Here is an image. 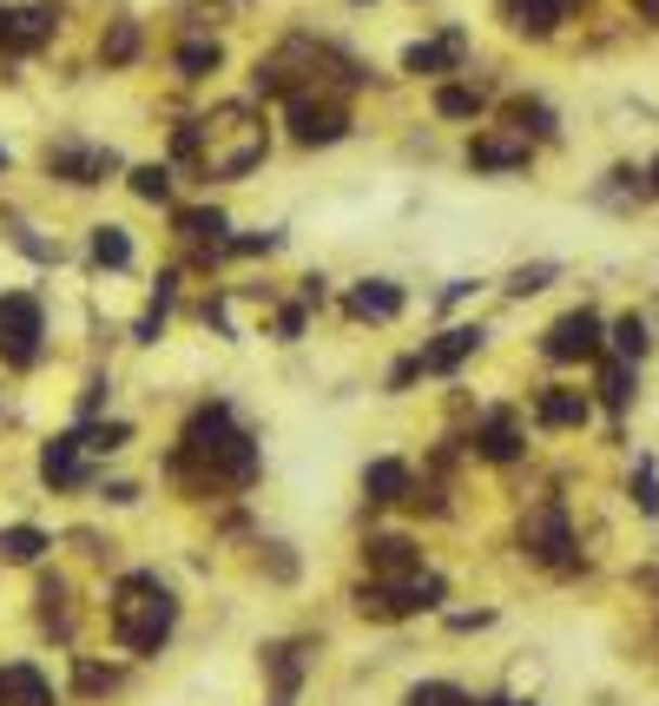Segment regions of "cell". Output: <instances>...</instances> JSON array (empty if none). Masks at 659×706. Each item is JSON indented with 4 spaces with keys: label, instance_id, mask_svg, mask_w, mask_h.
Masks as SVG:
<instances>
[{
    "label": "cell",
    "instance_id": "obj_29",
    "mask_svg": "<svg viewBox=\"0 0 659 706\" xmlns=\"http://www.w3.org/2000/svg\"><path fill=\"white\" fill-rule=\"evenodd\" d=\"M126 423H93V429H79V449H100V455H113V449H126Z\"/></svg>",
    "mask_w": 659,
    "mask_h": 706
},
{
    "label": "cell",
    "instance_id": "obj_26",
    "mask_svg": "<svg viewBox=\"0 0 659 706\" xmlns=\"http://www.w3.org/2000/svg\"><path fill=\"white\" fill-rule=\"evenodd\" d=\"M264 660H271V680H277V706H284V699L297 693V680H303V667H297V647H271Z\"/></svg>",
    "mask_w": 659,
    "mask_h": 706
},
{
    "label": "cell",
    "instance_id": "obj_32",
    "mask_svg": "<svg viewBox=\"0 0 659 706\" xmlns=\"http://www.w3.org/2000/svg\"><path fill=\"white\" fill-rule=\"evenodd\" d=\"M547 278H554V265H521V271L508 278V291H515V297H534V291H547Z\"/></svg>",
    "mask_w": 659,
    "mask_h": 706
},
{
    "label": "cell",
    "instance_id": "obj_15",
    "mask_svg": "<svg viewBox=\"0 0 659 706\" xmlns=\"http://www.w3.org/2000/svg\"><path fill=\"white\" fill-rule=\"evenodd\" d=\"M468 166L475 172H521L528 166V139H468Z\"/></svg>",
    "mask_w": 659,
    "mask_h": 706
},
{
    "label": "cell",
    "instance_id": "obj_5",
    "mask_svg": "<svg viewBox=\"0 0 659 706\" xmlns=\"http://www.w3.org/2000/svg\"><path fill=\"white\" fill-rule=\"evenodd\" d=\"M600 318L594 310H567L560 324H547V337H541V350L554 357V363H581V357H600Z\"/></svg>",
    "mask_w": 659,
    "mask_h": 706
},
{
    "label": "cell",
    "instance_id": "obj_11",
    "mask_svg": "<svg viewBox=\"0 0 659 706\" xmlns=\"http://www.w3.org/2000/svg\"><path fill=\"white\" fill-rule=\"evenodd\" d=\"M502 21L528 40H547L560 21H567V0H502Z\"/></svg>",
    "mask_w": 659,
    "mask_h": 706
},
{
    "label": "cell",
    "instance_id": "obj_20",
    "mask_svg": "<svg viewBox=\"0 0 659 706\" xmlns=\"http://www.w3.org/2000/svg\"><path fill=\"white\" fill-rule=\"evenodd\" d=\"M633 389H639V383H633V363H626V357H613V363L600 370V403L620 416V410L633 403Z\"/></svg>",
    "mask_w": 659,
    "mask_h": 706
},
{
    "label": "cell",
    "instance_id": "obj_12",
    "mask_svg": "<svg viewBox=\"0 0 659 706\" xmlns=\"http://www.w3.org/2000/svg\"><path fill=\"white\" fill-rule=\"evenodd\" d=\"M0 706H53V686L40 667L14 660V667H0Z\"/></svg>",
    "mask_w": 659,
    "mask_h": 706
},
{
    "label": "cell",
    "instance_id": "obj_30",
    "mask_svg": "<svg viewBox=\"0 0 659 706\" xmlns=\"http://www.w3.org/2000/svg\"><path fill=\"white\" fill-rule=\"evenodd\" d=\"M402 706H468V699H462L449 680H423V686H409V699H402Z\"/></svg>",
    "mask_w": 659,
    "mask_h": 706
},
{
    "label": "cell",
    "instance_id": "obj_23",
    "mask_svg": "<svg viewBox=\"0 0 659 706\" xmlns=\"http://www.w3.org/2000/svg\"><path fill=\"white\" fill-rule=\"evenodd\" d=\"M508 119L521 126V139H528V132H534V139H554V132H560V126H554V113H547L541 100H515V106H508Z\"/></svg>",
    "mask_w": 659,
    "mask_h": 706
},
{
    "label": "cell",
    "instance_id": "obj_36",
    "mask_svg": "<svg viewBox=\"0 0 659 706\" xmlns=\"http://www.w3.org/2000/svg\"><path fill=\"white\" fill-rule=\"evenodd\" d=\"M639 14H646V21H659V0H639Z\"/></svg>",
    "mask_w": 659,
    "mask_h": 706
},
{
    "label": "cell",
    "instance_id": "obj_34",
    "mask_svg": "<svg viewBox=\"0 0 659 706\" xmlns=\"http://www.w3.org/2000/svg\"><path fill=\"white\" fill-rule=\"evenodd\" d=\"M633 502H639V515H659V483H652V462H639V483H633Z\"/></svg>",
    "mask_w": 659,
    "mask_h": 706
},
{
    "label": "cell",
    "instance_id": "obj_25",
    "mask_svg": "<svg viewBox=\"0 0 659 706\" xmlns=\"http://www.w3.org/2000/svg\"><path fill=\"white\" fill-rule=\"evenodd\" d=\"M179 73H185V80L218 73V40H185V47H179Z\"/></svg>",
    "mask_w": 659,
    "mask_h": 706
},
{
    "label": "cell",
    "instance_id": "obj_27",
    "mask_svg": "<svg viewBox=\"0 0 659 706\" xmlns=\"http://www.w3.org/2000/svg\"><path fill=\"white\" fill-rule=\"evenodd\" d=\"M132 192L145 205H165V198H172V172H165V166H132Z\"/></svg>",
    "mask_w": 659,
    "mask_h": 706
},
{
    "label": "cell",
    "instance_id": "obj_40",
    "mask_svg": "<svg viewBox=\"0 0 659 706\" xmlns=\"http://www.w3.org/2000/svg\"><path fill=\"white\" fill-rule=\"evenodd\" d=\"M481 706H494V699H481Z\"/></svg>",
    "mask_w": 659,
    "mask_h": 706
},
{
    "label": "cell",
    "instance_id": "obj_18",
    "mask_svg": "<svg viewBox=\"0 0 659 706\" xmlns=\"http://www.w3.org/2000/svg\"><path fill=\"white\" fill-rule=\"evenodd\" d=\"M475 449H481L488 462H515V455H521V429H515V416H488V423L475 429Z\"/></svg>",
    "mask_w": 659,
    "mask_h": 706
},
{
    "label": "cell",
    "instance_id": "obj_8",
    "mask_svg": "<svg viewBox=\"0 0 659 706\" xmlns=\"http://www.w3.org/2000/svg\"><path fill=\"white\" fill-rule=\"evenodd\" d=\"M363 562H370V575H383V581L396 588V581H409V575H423V548L409 541V535H370V541H363Z\"/></svg>",
    "mask_w": 659,
    "mask_h": 706
},
{
    "label": "cell",
    "instance_id": "obj_24",
    "mask_svg": "<svg viewBox=\"0 0 659 706\" xmlns=\"http://www.w3.org/2000/svg\"><path fill=\"white\" fill-rule=\"evenodd\" d=\"M93 258L119 271V265H132V239H126L119 224H100V231H93Z\"/></svg>",
    "mask_w": 659,
    "mask_h": 706
},
{
    "label": "cell",
    "instance_id": "obj_21",
    "mask_svg": "<svg viewBox=\"0 0 659 706\" xmlns=\"http://www.w3.org/2000/svg\"><path fill=\"white\" fill-rule=\"evenodd\" d=\"M179 231L185 239H205L211 252H224V211H179Z\"/></svg>",
    "mask_w": 659,
    "mask_h": 706
},
{
    "label": "cell",
    "instance_id": "obj_37",
    "mask_svg": "<svg viewBox=\"0 0 659 706\" xmlns=\"http://www.w3.org/2000/svg\"><path fill=\"white\" fill-rule=\"evenodd\" d=\"M646 192H659V159H652V172H646Z\"/></svg>",
    "mask_w": 659,
    "mask_h": 706
},
{
    "label": "cell",
    "instance_id": "obj_9",
    "mask_svg": "<svg viewBox=\"0 0 659 706\" xmlns=\"http://www.w3.org/2000/svg\"><path fill=\"white\" fill-rule=\"evenodd\" d=\"M481 337H488L481 324H449V331H442V337L416 357V370H423V376H449V370H462V363L481 350Z\"/></svg>",
    "mask_w": 659,
    "mask_h": 706
},
{
    "label": "cell",
    "instance_id": "obj_7",
    "mask_svg": "<svg viewBox=\"0 0 659 706\" xmlns=\"http://www.w3.org/2000/svg\"><path fill=\"white\" fill-rule=\"evenodd\" d=\"M53 27H60V8H47V0H34V8H0V47H8V53L47 47Z\"/></svg>",
    "mask_w": 659,
    "mask_h": 706
},
{
    "label": "cell",
    "instance_id": "obj_35",
    "mask_svg": "<svg viewBox=\"0 0 659 706\" xmlns=\"http://www.w3.org/2000/svg\"><path fill=\"white\" fill-rule=\"evenodd\" d=\"M297 331H303V310H297V304L277 310V337H297Z\"/></svg>",
    "mask_w": 659,
    "mask_h": 706
},
{
    "label": "cell",
    "instance_id": "obj_31",
    "mask_svg": "<svg viewBox=\"0 0 659 706\" xmlns=\"http://www.w3.org/2000/svg\"><path fill=\"white\" fill-rule=\"evenodd\" d=\"M100 53H106V66H126V60L139 53V27H132V21H119V27L106 34V47H100Z\"/></svg>",
    "mask_w": 659,
    "mask_h": 706
},
{
    "label": "cell",
    "instance_id": "obj_17",
    "mask_svg": "<svg viewBox=\"0 0 659 706\" xmlns=\"http://www.w3.org/2000/svg\"><path fill=\"white\" fill-rule=\"evenodd\" d=\"M534 416H541L547 429H581V423H587V397H581V389H541Z\"/></svg>",
    "mask_w": 659,
    "mask_h": 706
},
{
    "label": "cell",
    "instance_id": "obj_33",
    "mask_svg": "<svg viewBox=\"0 0 659 706\" xmlns=\"http://www.w3.org/2000/svg\"><path fill=\"white\" fill-rule=\"evenodd\" d=\"M113 686H119V673H113V667L79 660V693H113Z\"/></svg>",
    "mask_w": 659,
    "mask_h": 706
},
{
    "label": "cell",
    "instance_id": "obj_4",
    "mask_svg": "<svg viewBox=\"0 0 659 706\" xmlns=\"http://www.w3.org/2000/svg\"><path fill=\"white\" fill-rule=\"evenodd\" d=\"M350 132V113L337 100H310V93H290V139L297 145H337Z\"/></svg>",
    "mask_w": 659,
    "mask_h": 706
},
{
    "label": "cell",
    "instance_id": "obj_14",
    "mask_svg": "<svg viewBox=\"0 0 659 706\" xmlns=\"http://www.w3.org/2000/svg\"><path fill=\"white\" fill-rule=\"evenodd\" d=\"M350 318H370V324L402 318V291H396L389 278H363V284L350 291Z\"/></svg>",
    "mask_w": 659,
    "mask_h": 706
},
{
    "label": "cell",
    "instance_id": "obj_28",
    "mask_svg": "<svg viewBox=\"0 0 659 706\" xmlns=\"http://www.w3.org/2000/svg\"><path fill=\"white\" fill-rule=\"evenodd\" d=\"M607 337H613V350H620L626 363H639V357H646V324H639V318H620Z\"/></svg>",
    "mask_w": 659,
    "mask_h": 706
},
{
    "label": "cell",
    "instance_id": "obj_13",
    "mask_svg": "<svg viewBox=\"0 0 659 706\" xmlns=\"http://www.w3.org/2000/svg\"><path fill=\"white\" fill-rule=\"evenodd\" d=\"M40 476H47L53 489H79V483H87V462H79V436H53V442L40 449Z\"/></svg>",
    "mask_w": 659,
    "mask_h": 706
},
{
    "label": "cell",
    "instance_id": "obj_39",
    "mask_svg": "<svg viewBox=\"0 0 659 706\" xmlns=\"http://www.w3.org/2000/svg\"><path fill=\"white\" fill-rule=\"evenodd\" d=\"M0 172H8V152H0Z\"/></svg>",
    "mask_w": 659,
    "mask_h": 706
},
{
    "label": "cell",
    "instance_id": "obj_19",
    "mask_svg": "<svg viewBox=\"0 0 659 706\" xmlns=\"http://www.w3.org/2000/svg\"><path fill=\"white\" fill-rule=\"evenodd\" d=\"M47 548H53V541H47L40 528H27V522H21V528H0V562H40Z\"/></svg>",
    "mask_w": 659,
    "mask_h": 706
},
{
    "label": "cell",
    "instance_id": "obj_6",
    "mask_svg": "<svg viewBox=\"0 0 659 706\" xmlns=\"http://www.w3.org/2000/svg\"><path fill=\"white\" fill-rule=\"evenodd\" d=\"M521 541L534 548V555L547 562V568H573V528H567V509H534L528 522H521Z\"/></svg>",
    "mask_w": 659,
    "mask_h": 706
},
{
    "label": "cell",
    "instance_id": "obj_16",
    "mask_svg": "<svg viewBox=\"0 0 659 706\" xmlns=\"http://www.w3.org/2000/svg\"><path fill=\"white\" fill-rule=\"evenodd\" d=\"M363 496L370 502H409V462H396V455L370 462L363 468Z\"/></svg>",
    "mask_w": 659,
    "mask_h": 706
},
{
    "label": "cell",
    "instance_id": "obj_1",
    "mask_svg": "<svg viewBox=\"0 0 659 706\" xmlns=\"http://www.w3.org/2000/svg\"><path fill=\"white\" fill-rule=\"evenodd\" d=\"M179 627V601L158 588V575H126L119 601H113V634L126 654H158Z\"/></svg>",
    "mask_w": 659,
    "mask_h": 706
},
{
    "label": "cell",
    "instance_id": "obj_10",
    "mask_svg": "<svg viewBox=\"0 0 659 706\" xmlns=\"http://www.w3.org/2000/svg\"><path fill=\"white\" fill-rule=\"evenodd\" d=\"M462 53H468V34L462 27H449L442 40H416L402 53V73H449V66H462Z\"/></svg>",
    "mask_w": 659,
    "mask_h": 706
},
{
    "label": "cell",
    "instance_id": "obj_2",
    "mask_svg": "<svg viewBox=\"0 0 659 706\" xmlns=\"http://www.w3.org/2000/svg\"><path fill=\"white\" fill-rule=\"evenodd\" d=\"M0 357H8L14 370H27L40 357V304L34 297H0Z\"/></svg>",
    "mask_w": 659,
    "mask_h": 706
},
{
    "label": "cell",
    "instance_id": "obj_38",
    "mask_svg": "<svg viewBox=\"0 0 659 706\" xmlns=\"http://www.w3.org/2000/svg\"><path fill=\"white\" fill-rule=\"evenodd\" d=\"M494 706H528V699H494Z\"/></svg>",
    "mask_w": 659,
    "mask_h": 706
},
{
    "label": "cell",
    "instance_id": "obj_3",
    "mask_svg": "<svg viewBox=\"0 0 659 706\" xmlns=\"http://www.w3.org/2000/svg\"><path fill=\"white\" fill-rule=\"evenodd\" d=\"M47 172L66 179V185H100L106 172H119V152L113 145H73V139H60V145H47Z\"/></svg>",
    "mask_w": 659,
    "mask_h": 706
},
{
    "label": "cell",
    "instance_id": "obj_22",
    "mask_svg": "<svg viewBox=\"0 0 659 706\" xmlns=\"http://www.w3.org/2000/svg\"><path fill=\"white\" fill-rule=\"evenodd\" d=\"M436 113L442 119H481V87H442L436 93Z\"/></svg>",
    "mask_w": 659,
    "mask_h": 706
}]
</instances>
